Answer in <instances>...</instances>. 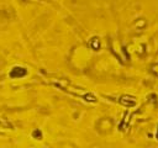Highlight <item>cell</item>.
Returning <instances> with one entry per match:
<instances>
[{
    "instance_id": "cell-1",
    "label": "cell",
    "mask_w": 158,
    "mask_h": 148,
    "mask_svg": "<svg viewBox=\"0 0 158 148\" xmlns=\"http://www.w3.org/2000/svg\"><path fill=\"white\" fill-rule=\"evenodd\" d=\"M26 74V70H25V68H20V67H16V68H14L12 70H11V73H10V76L11 78H20V76H22V75H25Z\"/></svg>"
}]
</instances>
